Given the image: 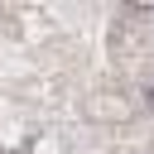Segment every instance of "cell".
I'll list each match as a JSON object with an SVG mask.
<instances>
[{
  "instance_id": "obj_1",
  "label": "cell",
  "mask_w": 154,
  "mask_h": 154,
  "mask_svg": "<svg viewBox=\"0 0 154 154\" xmlns=\"http://www.w3.org/2000/svg\"><path fill=\"white\" fill-rule=\"evenodd\" d=\"M149 96H154V91H149Z\"/></svg>"
}]
</instances>
